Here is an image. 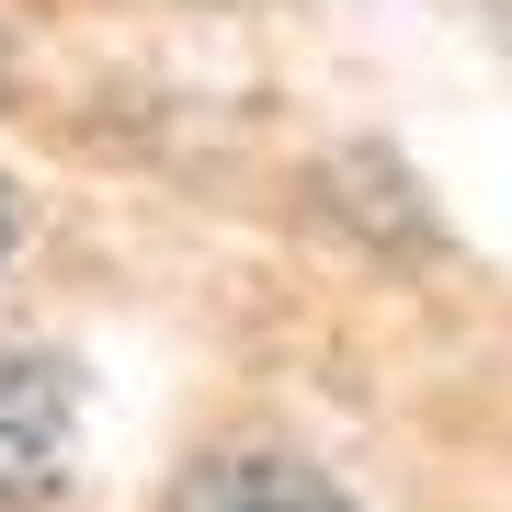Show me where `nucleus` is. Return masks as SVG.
Returning a JSON list of instances; mask_svg holds the SVG:
<instances>
[{
  "label": "nucleus",
  "instance_id": "nucleus-1",
  "mask_svg": "<svg viewBox=\"0 0 512 512\" xmlns=\"http://www.w3.org/2000/svg\"><path fill=\"white\" fill-rule=\"evenodd\" d=\"M80 467V376L57 353H0V512H35Z\"/></svg>",
  "mask_w": 512,
  "mask_h": 512
},
{
  "label": "nucleus",
  "instance_id": "nucleus-4",
  "mask_svg": "<svg viewBox=\"0 0 512 512\" xmlns=\"http://www.w3.org/2000/svg\"><path fill=\"white\" fill-rule=\"evenodd\" d=\"M12 239H23V217H12V194H0V262H12Z\"/></svg>",
  "mask_w": 512,
  "mask_h": 512
},
{
  "label": "nucleus",
  "instance_id": "nucleus-2",
  "mask_svg": "<svg viewBox=\"0 0 512 512\" xmlns=\"http://www.w3.org/2000/svg\"><path fill=\"white\" fill-rule=\"evenodd\" d=\"M205 490H217V512H365L296 456H228V467H205Z\"/></svg>",
  "mask_w": 512,
  "mask_h": 512
},
{
  "label": "nucleus",
  "instance_id": "nucleus-3",
  "mask_svg": "<svg viewBox=\"0 0 512 512\" xmlns=\"http://www.w3.org/2000/svg\"><path fill=\"white\" fill-rule=\"evenodd\" d=\"M171 512H217V490H205V478H183V490H171Z\"/></svg>",
  "mask_w": 512,
  "mask_h": 512
}]
</instances>
